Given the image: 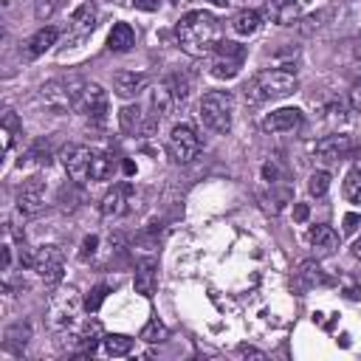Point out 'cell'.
<instances>
[{"instance_id": "obj_2", "label": "cell", "mask_w": 361, "mask_h": 361, "mask_svg": "<svg viewBox=\"0 0 361 361\" xmlns=\"http://www.w3.org/2000/svg\"><path fill=\"white\" fill-rule=\"evenodd\" d=\"M296 90V73L285 71V68H265L259 71L245 87V102L259 104V102H274V99H285Z\"/></svg>"}, {"instance_id": "obj_38", "label": "cell", "mask_w": 361, "mask_h": 361, "mask_svg": "<svg viewBox=\"0 0 361 361\" xmlns=\"http://www.w3.org/2000/svg\"><path fill=\"white\" fill-rule=\"evenodd\" d=\"M358 223H361V217H358V214H347V217H344V234L355 231V228H358Z\"/></svg>"}, {"instance_id": "obj_7", "label": "cell", "mask_w": 361, "mask_h": 361, "mask_svg": "<svg viewBox=\"0 0 361 361\" xmlns=\"http://www.w3.org/2000/svg\"><path fill=\"white\" fill-rule=\"evenodd\" d=\"M245 45L231 42V39H220L212 51V76L217 79H234L245 62Z\"/></svg>"}, {"instance_id": "obj_39", "label": "cell", "mask_w": 361, "mask_h": 361, "mask_svg": "<svg viewBox=\"0 0 361 361\" xmlns=\"http://www.w3.org/2000/svg\"><path fill=\"white\" fill-rule=\"evenodd\" d=\"M237 353H240V355H254V358H265V353H262V350H257V347H248V344H240V347H237Z\"/></svg>"}, {"instance_id": "obj_16", "label": "cell", "mask_w": 361, "mask_h": 361, "mask_svg": "<svg viewBox=\"0 0 361 361\" xmlns=\"http://www.w3.org/2000/svg\"><path fill=\"white\" fill-rule=\"evenodd\" d=\"M147 73H135V71H116L113 73V90H116V96H121V99H133V96H138L144 87H147Z\"/></svg>"}, {"instance_id": "obj_8", "label": "cell", "mask_w": 361, "mask_h": 361, "mask_svg": "<svg viewBox=\"0 0 361 361\" xmlns=\"http://www.w3.org/2000/svg\"><path fill=\"white\" fill-rule=\"evenodd\" d=\"M200 135L195 133L192 124H175L172 133H169V141H166V149L172 155L175 164H192L197 155H200Z\"/></svg>"}, {"instance_id": "obj_13", "label": "cell", "mask_w": 361, "mask_h": 361, "mask_svg": "<svg viewBox=\"0 0 361 361\" xmlns=\"http://www.w3.org/2000/svg\"><path fill=\"white\" fill-rule=\"evenodd\" d=\"M102 338H104V333H102V324L96 319H87V322H82L79 327L71 330V344L76 347L79 355H90L102 344Z\"/></svg>"}, {"instance_id": "obj_36", "label": "cell", "mask_w": 361, "mask_h": 361, "mask_svg": "<svg viewBox=\"0 0 361 361\" xmlns=\"http://www.w3.org/2000/svg\"><path fill=\"white\" fill-rule=\"evenodd\" d=\"M96 245H99V237H96V234L85 237V240H82V248H79V259H85V262H87V259L96 254Z\"/></svg>"}, {"instance_id": "obj_31", "label": "cell", "mask_w": 361, "mask_h": 361, "mask_svg": "<svg viewBox=\"0 0 361 361\" xmlns=\"http://www.w3.org/2000/svg\"><path fill=\"white\" fill-rule=\"evenodd\" d=\"M327 189H330V175H327L324 169H316V172L307 178V192H310L313 197H324Z\"/></svg>"}, {"instance_id": "obj_20", "label": "cell", "mask_w": 361, "mask_h": 361, "mask_svg": "<svg viewBox=\"0 0 361 361\" xmlns=\"http://www.w3.org/2000/svg\"><path fill=\"white\" fill-rule=\"evenodd\" d=\"M149 107H152V118L155 121H161L172 107H175V96H172V87H169V82L164 79L161 85H155L152 87V96H149Z\"/></svg>"}, {"instance_id": "obj_37", "label": "cell", "mask_w": 361, "mask_h": 361, "mask_svg": "<svg viewBox=\"0 0 361 361\" xmlns=\"http://www.w3.org/2000/svg\"><path fill=\"white\" fill-rule=\"evenodd\" d=\"M133 6L141 8V11H155L161 6V0H133Z\"/></svg>"}, {"instance_id": "obj_27", "label": "cell", "mask_w": 361, "mask_h": 361, "mask_svg": "<svg viewBox=\"0 0 361 361\" xmlns=\"http://www.w3.org/2000/svg\"><path fill=\"white\" fill-rule=\"evenodd\" d=\"M296 285H299L302 290H310V288H316V285H327V276H324V271H322L313 259H305V262L299 265V271H296Z\"/></svg>"}, {"instance_id": "obj_25", "label": "cell", "mask_w": 361, "mask_h": 361, "mask_svg": "<svg viewBox=\"0 0 361 361\" xmlns=\"http://www.w3.org/2000/svg\"><path fill=\"white\" fill-rule=\"evenodd\" d=\"M310 245L316 254H333L338 248V234L330 226H313L310 228Z\"/></svg>"}, {"instance_id": "obj_32", "label": "cell", "mask_w": 361, "mask_h": 361, "mask_svg": "<svg viewBox=\"0 0 361 361\" xmlns=\"http://www.w3.org/2000/svg\"><path fill=\"white\" fill-rule=\"evenodd\" d=\"M141 338L147 341V344H155V341H164L166 338V327L158 322V319H149L147 324H144V330H141Z\"/></svg>"}, {"instance_id": "obj_26", "label": "cell", "mask_w": 361, "mask_h": 361, "mask_svg": "<svg viewBox=\"0 0 361 361\" xmlns=\"http://www.w3.org/2000/svg\"><path fill=\"white\" fill-rule=\"evenodd\" d=\"M265 6H268L271 20L279 23V25H290L299 17V3L296 0H265Z\"/></svg>"}, {"instance_id": "obj_1", "label": "cell", "mask_w": 361, "mask_h": 361, "mask_svg": "<svg viewBox=\"0 0 361 361\" xmlns=\"http://www.w3.org/2000/svg\"><path fill=\"white\" fill-rule=\"evenodd\" d=\"M175 37L180 51H186L189 56H209L220 42V23L209 11H189L178 20Z\"/></svg>"}, {"instance_id": "obj_28", "label": "cell", "mask_w": 361, "mask_h": 361, "mask_svg": "<svg viewBox=\"0 0 361 361\" xmlns=\"http://www.w3.org/2000/svg\"><path fill=\"white\" fill-rule=\"evenodd\" d=\"M23 135V124L14 110H3V152H11L14 141Z\"/></svg>"}, {"instance_id": "obj_34", "label": "cell", "mask_w": 361, "mask_h": 361, "mask_svg": "<svg viewBox=\"0 0 361 361\" xmlns=\"http://www.w3.org/2000/svg\"><path fill=\"white\" fill-rule=\"evenodd\" d=\"M107 290H110V285H96V288L90 290V296L85 299V310H87V313H96V310L102 307V302H104Z\"/></svg>"}, {"instance_id": "obj_17", "label": "cell", "mask_w": 361, "mask_h": 361, "mask_svg": "<svg viewBox=\"0 0 361 361\" xmlns=\"http://www.w3.org/2000/svg\"><path fill=\"white\" fill-rule=\"evenodd\" d=\"M133 285H135V293L152 296V293H155V285H158V259H152V257L141 259V262L135 265Z\"/></svg>"}, {"instance_id": "obj_24", "label": "cell", "mask_w": 361, "mask_h": 361, "mask_svg": "<svg viewBox=\"0 0 361 361\" xmlns=\"http://www.w3.org/2000/svg\"><path fill=\"white\" fill-rule=\"evenodd\" d=\"M259 25H262V14L254 11V8H243V11H237L234 20H231V31L240 34V37H251V34H257Z\"/></svg>"}, {"instance_id": "obj_9", "label": "cell", "mask_w": 361, "mask_h": 361, "mask_svg": "<svg viewBox=\"0 0 361 361\" xmlns=\"http://www.w3.org/2000/svg\"><path fill=\"white\" fill-rule=\"evenodd\" d=\"M93 158L96 149L93 147H82V144H68L62 149V166L68 172V178L73 183H87L93 180Z\"/></svg>"}, {"instance_id": "obj_30", "label": "cell", "mask_w": 361, "mask_h": 361, "mask_svg": "<svg viewBox=\"0 0 361 361\" xmlns=\"http://www.w3.org/2000/svg\"><path fill=\"white\" fill-rule=\"evenodd\" d=\"M344 197L355 206H361V166H353L344 178Z\"/></svg>"}, {"instance_id": "obj_35", "label": "cell", "mask_w": 361, "mask_h": 361, "mask_svg": "<svg viewBox=\"0 0 361 361\" xmlns=\"http://www.w3.org/2000/svg\"><path fill=\"white\" fill-rule=\"evenodd\" d=\"M56 6H59V0H37L34 3V17L37 20H48V17H54Z\"/></svg>"}, {"instance_id": "obj_11", "label": "cell", "mask_w": 361, "mask_h": 361, "mask_svg": "<svg viewBox=\"0 0 361 361\" xmlns=\"http://www.w3.org/2000/svg\"><path fill=\"white\" fill-rule=\"evenodd\" d=\"M42 209H45V183L39 178H31L17 192V212L23 217H37Z\"/></svg>"}, {"instance_id": "obj_40", "label": "cell", "mask_w": 361, "mask_h": 361, "mask_svg": "<svg viewBox=\"0 0 361 361\" xmlns=\"http://www.w3.org/2000/svg\"><path fill=\"white\" fill-rule=\"evenodd\" d=\"M350 102H353V107H355V113H361V82L353 87V93H350Z\"/></svg>"}, {"instance_id": "obj_12", "label": "cell", "mask_w": 361, "mask_h": 361, "mask_svg": "<svg viewBox=\"0 0 361 361\" xmlns=\"http://www.w3.org/2000/svg\"><path fill=\"white\" fill-rule=\"evenodd\" d=\"M353 149H355V144H353V138L344 135V133H333V135H324L322 141H316V155H319L322 161H327V164L350 158Z\"/></svg>"}, {"instance_id": "obj_19", "label": "cell", "mask_w": 361, "mask_h": 361, "mask_svg": "<svg viewBox=\"0 0 361 361\" xmlns=\"http://www.w3.org/2000/svg\"><path fill=\"white\" fill-rule=\"evenodd\" d=\"M28 338H31V324L28 322H14L6 327L3 333V347L14 355H20L25 347H28Z\"/></svg>"}, {"instance_id": "obj_21", "label": "cell", "mask_w": 361, "mask_h": 361, "mask_svg": "<svg viewBox=\"0 0 361 361\" xmlns=\"http://www.w3.org/2000/svg\"><path fill=\"white\" fill-rule=\"evenodd\" d=\"M93 28H96V8H93L90 0H85V3H79V6L73 8V14H71V31L79 34V37H85V34H90Z\"/></svg>"}, {"instance_id": "obj_10", "label": "cell", "mask_w": 361, "mask_h": 361, "mask_svg": "<svg viewBox=\"0 0 361 361\" xmlns=\"http://www.w3.org/2000/svg\"><path fill=\"white\" fill-rule=\"evenodd\" d=\"M73 110L82 113V116H87L90 121L102 124L104 116H107V93L102 90V85H96V82H82Z\"/></svg>"}, {"instance_id": "obj_15", "label": "cell", "mask_w": 361, "mask_h": 361, "mask_svg": "<svg viewBox=\"0 0 361 361\" xmlns=\"http://www.w3.org/2000/svg\"><path fill=\"white\" fill-rule=\"evenodd\" d=\"M130 195H133V186L130 183H116L102 197V214L104 217H124L130 212Z\"/></svg>"}, {"instance_id": "obj_41", "label": "cell", "mask_w": 361, "mask_h": 361, "mask_svg": "<svg viewBox=\"0 0 361 361\" xmlns=\"http://www.w3.org/2000/svg\"><path fill=\"white\" fill-rule=\"evenodd\" d=\"M293 217H296L299 223H305V220H307V206H305V203H296V209H293Z\"/></svg>"}, {"instance_id": "obj_33", "label": "cell", "mask_w": 361, "mask_h": 361, "mask_svg": "<svg viewBox=\"0 0 361 361\" xmlns=\"http://www.w3.org/2000/svg\"><path fill=\"white\" fill-rule=\"evenodd\" d=\"M166 82H169V87H172L175 107H178V104H183V102H186V96H189V82H186L183 76H178V73H175V76H169Z\"/></svg>"}, {"instance_id": "obj_5", "label": "cell", "mask_w": 361, "mask_h": 361, "mask_svg": "<svg viewBox=\"0 0 361 361\" xmlns=\"http://www.w3.org/2000/svg\"><path fill=\"white\" fill-rule=\"evenodd\" d=\"M23 265L34 268L45 282H59L62 279V268H65V254L59 245H37L34 251H23L20 254Z\"/></svg>"}, {"instance_id": "obj_45", "label": "cell", "mask_w": 361, "mask_h": 361, "mask_svg": "<svg viewBox=\"0 0 361 361\" xmlns=\"http://www.w3.org/2000/svg\"><path fill=\"white\" fill-rule=\"evenodd\" d=\"M110 3H118V0H110Z\"/></svg>"}, {"instance_id": "obj_23", "label": "cell", "mask_w": 361, "mask_h": 361, "mask_svg": "<svg viewBox=\"0 0 361 361\" xmlns=\"http://www.w3.org/2000/svg\"><path fill=\"white\" fill-rule=\"evenodd\" d=\"M118 127H121L127 135H138V133H144V127H147V121H144V110H141L138 104H124V107L118 110Z\"/></svg>"}, {"instance_id": "obj_29", "label": "cell", "mask_w": 361, "mask_h": 361, "mask_svg": "<svg viewBox=\"0 0 361 361\" xmlns=\"http://www.w3.org/2000/svg\"><path fill=\"white\" fill-rule=\"evenodd\" d=\"M102 350L107 355H113V358H121V355H127L133 350V338L124 336V333H110V336L102 338Z\"/></svg>"}, {"instance_id": "obj_3", "label": "cell", "mask_w": 361, "mask_h": 361, "mask_svg": "<svg viewBox=\"0 0 361 361\" xmlns=\"http://www.w3.org/2000/svg\"><path fill=\"white\" fill-rule=\"evenodd\" d=\"M85 307L79 290L73 285H62L48 299V324L56 333H71L79 324V310Z\"/></svg>"}, {"instance_id": "obj_44", "label": "cell", "mask_w": 361, "mask_h": 361, "mask_svg": "<svg viewBox=\"0 0 361 361\" xmlns=\"http://www.w3.org/2000/svg\"><path fill=\"white\" fill-rule=\"evenodd\" d=\"M209 3H214V6H220V8H226V6H228V0H209Z\"/></svg>"}, {"instance_id": "obj_14", "label": "cell", "mask_w": 361, "mask_h": 361, "mask_svg": "<svg viewBox=\"0 0 361 361\" xmlns=\"http://www.w3.org/2000/svg\"><path fill=\"white\" fill-rule=\"evenodd\" d=\"M302 121H305V116L299 107H279L262 118V130L265 133H290V130L302 127Z\"/></svg>"}, {"instance_id": "obj_18", "label": "cell", "mask_w": 361, "mask_h": 361, "mask_svg": "<svg viewBox=\"0 0 361 361\" xmlns=\"http://www.w3.org/2000/svg\"><path fill=\"white\" fill-rule=\"evenodd\" d=\"M56 39H59V31L56 28H39L37 34H31L28 39H25V45H23V54L28 56V59H37V56H42L51 45H56Z\"/></svg>"}, {"instance_id": "obj_43", "label": "cell", "mask_w": 361, "mask_h": 361, "mask_svg": "<svg viewBox=\"0 0 361 361\" xmlns=\"http://www.w3.org/2000/svg\"><path fill=\"white\" fill-rule=\"evenodd\" d=\"M353 54H355V59H361V39L355 42V48H353Z\"/></svg>"}, {"instance_id": "obj_6", "label": "cell", "mask_w": 361, "mask_h": 361, "mask_svg": "<svg viewBox=\"0 0 361 361\" xmlns=\"http://www.w3.org/2000/svg\"><path fill=\"white\" fill-rule=\"evenodd\" d=\"M82 82L79 79H51L39 87V99L51 113H71L76 107Z\"/></svg>"}, {"instance_id": "obj_42", "label": "cell", "mask_w": 361, "mask_h": 361, "mask_svg": "<svg viewBox=\"0 0 361 361\" xmlns=\"http://www.w3.org/2000/svg\"><path fill=\"white\" fill-rule=\"evenodd\" d=\"M353 257H355V259L361 262V237H358V240L353 243Z\"/></svg>"}, {"instance_id": "obj_22", "label": "cell", "mask_w": 361, "mask_h": 361, "mask_svg": "<svg viewBox=\"0 0 361 361\" xmlns=\"http://www.w3.org/2000/svg\"><path fill=\"white\" fill-rule=\"evenodd\" d=\"M133 45H135V31H133V25H130V23H116V25L110 28V34H107V48H110L113 54H127Z\"/></svg>"}, {"instance_id": "obj_4", "label": "cell", "mask_w": 361, "mask_h": 361, "mask_svg": "<svg viewBox=\"0 0 361 361\" xmlns=\"http://www.w3.org/2000/svg\"><path fill=\"white\" fill-rule=\"evenodd\" d=\"M200 121L212 133L226 135L234 121V96L228 90H209L200 99Z\"/></svg>"}]
</instances>
